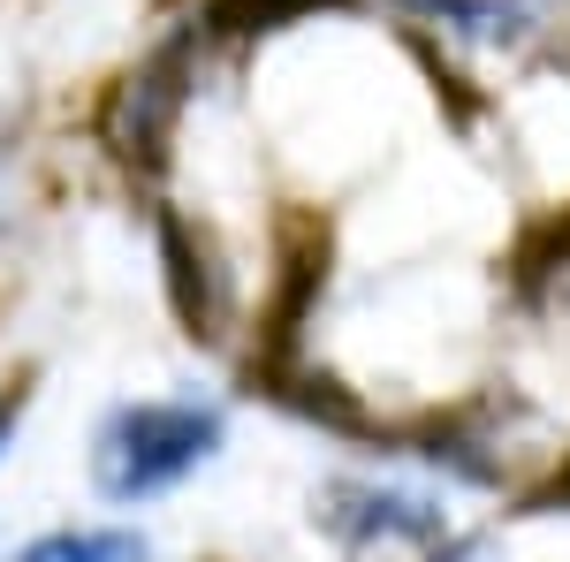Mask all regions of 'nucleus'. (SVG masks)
Returning <instances> with one entry per match:
<instances>
[{
    "instance_id": "nucleus-1",
    "label": "nucleus",
    "mask_w": 570,
    "mask_h": 562,
    "mask_svg": "<svg viewBox=\"0 0 570 562\" xmlns=\"http://www.w3.org/2000/svg\"><path fill=\"white\" fill-rule=\"evenodd\" d=\"M220 433L228 426H220L214 403H130V411H115L99 426V441H91V479H99L107 502L137 510V502L183 486L198 464H214Z\"/></svg>"
},
{
    "instance_id": "nucleus-2",
    "label": "nucleus",
    "mask_w": 570,
    "mask_h": 562,
    "mask_svg": "<svg viewBox=\"0 0 570 562\" xmlns=\"http://www.w3.org/2000/svg\"><path fill=\"white\" fill-rule=\"evenodd\" d=\"M320 524L335 548H351L357 562L395 555V548H419L434 555L449 540V510L426 502V494H403V486H381V479H327L320 494Z\"/></svg>"
},
{
    "instance_id": "nucleus-3",
    "label": "nucleus",
    "mask_w": 570,
    "mask_h": 562,
    "mask_svg": "<svg viewBox=\"0 0 570 562\" xmlns=\"http://www.w3.org/2000/svg\"><path fill=\"white\" fill-rule=\"evenodd\" d=\"M403 8L441 23V31H456V39H480V46H502L532 23L525 0H403Z\"/></svg>"
},
{
    "instance_id": "nucleus-4",
    "label": "nucleus",
    "mask_w": 570,
    "mask_h": 562,
    "mask_svg": "<svg viewBox=\"0 0 570 562\" xmlns=\"http://www.w3.org/2000/svg\"><path fill=\"white\" fill-rule=\"evenodd\" d=\"M23 562H145L137 532H46L23 548Z\"/></svg>"
},
{
    "instance_id": "nucleus-5",
    "label": "nucleus",
    "mask_w": 570,
    "mask_h": 562,
    "mask_svg": "<svg viewBox=\"0 0 570 562\" xmlns=\"http://www.w3.org/2000/svg\"><path fill=\"white\" fill-rule=\"evenodd\" d=\"M16 418H23V395H0V448L16 441Z\"/></svg>"
}]
</instances>
